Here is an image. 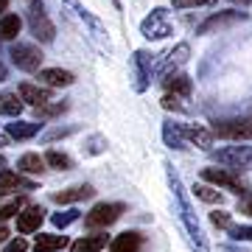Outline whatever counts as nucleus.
<instances>
[{"instance_id": "412c9836", "label": "nucleus", "mask_w": 252, "mask_h": 252, "mask_svg": "<svg viewBox=\"0 0 252 252\" xmlns=\"http://www.w3.org/2000/svg\"><path fill=\"white\" fill-rule=\"evenodd\" d=\"M162 140H165V146L174 149V152H185V149H188V143H185V137H182V132H180V124H177L174 118L162 121Z\"/></svg>"}, {"instance_id": "c03bdc74", "label": "nucleus", "mask_w": 252, "mask_h": 252, "mask_svg": "<svg viewBox=\"0 0 252 252\" xmlns=\"http://www.w3.org/2000/svg\"><path fill=\"white\" fill-rule=\"evenodd\" d=\"M233 3H241V6H250L252 0H233Z\"/></svg>"}, {"instance_id": "5701e85b", "label": "nucleus", "mask_w": 252, "mask_h": 252, "mask_svg": "<svg viewBox=\"0 0 252 252\" xmlns=\"http://www.w3.org/2000/svg\"><path fill=\"white\" fill-rule=\"evenodd\" d=\"M67 247V235H56V233H39L34 241V252H59Z\"/></svg>"}, {"instance_id": "e433bc0d", "label": "nucleus", "mask_w": 252, "mask_h": 252, "mask_svg": "<svg viewBox=\"0 0 252 252\" xmlns=\"http://www.w3.org/2000/svg\"><path fill=\"white\" fill-rule=\"evenodd\" d=\"M174 9H196V6H213L216 0H171Z\"/></svg>"}, {"instance_id": "cd10ccee", "label": "nucleus", "mask_w": 252, "mask_h": 252, "mask_svg": "<svg viewBox=\"0 0 252 252\" xmlns=\"http://www.w3.org/2000/svg\"><path fill=\"white\" fill-rule=\"evenodd\" d=\"M45 165H51V168H56V171H70V168H73V160H70V154L51 149V152L45 154Z\"/></svg>"}, {"instance_id": "ddd939ff", "label": "nucleus", "mask_w": 252, "mask_h": 252, "mask_svg": "<svg viewBox=\"0 0 252 252\" xmlns=\"http://www.w3.org/2000/svg\"><path fill=\"white\" fill-rule=\"evenodd\" d=\"M180 132H182V137H185L188 146H196L202 152H210V146H213V132H210L205 124H180Z\"/></svg>"}, {"instance_id": "423d86ee", "label": "nucleus", "mask_w": 252, "mask_h": 252, "mask_svg": "<svg viewBox=\"0 0 252 252\" xmlns=\"http://www.w3.org/2000/svg\"><path fill=\"white\" fill-rule=\"evenodd\" d=\"M202 180L210 182V185H216V188L233 190V193H238V196L250 193V182L241 180V174L230 171V168H205V171H202Z\"/></svg>"}, {"instance_id": "473e14b6", "label": "nucleus", "mask_w": 252, "mask_h": 252, "mask_svg": "<svg viewBox=\"0 0 252 252\" xmlns=\"http://www.w3.org/2000/svg\"><path fill=\"white\" fill-rule=\"evenodd\" d=\"M79 219V210H62V213H54V227H59V230H64V227H70L73 221Z\"/></svg>"}, {"instance_id": "79ce46f5", "label": "nucleus", "mask_w": 252, "mask_h": 252, "mask_svg": "<svg viewBox=\"0 0 252 252\" xmlns=\"http://www.w3.org/2000/svg\"><path fill=\"white\" fill-rule=\"evenodd\" d=\"M6 76H9V70H6V64L0 62V81H6Z\"/></svg>"}, {"instance_id": "58836bf2", "label": "nucleus", "mask_w": 252, "mask_h": 252, "mask_svg": "<svg viewBox=\"0 0 252 252\" xmlns=\"http://www.w3.org/2000/svg\"><path fill=\"white\" fill-rule=\"evenodd\" d=\"M26 250H28L26 238H14V241L6 244V250H3V252H26Z\"/></svg>"}, {"instance_id": "a878e982", "label": "nucleus", "mask_w": 252, "mask_h": 252, "mask_svg": "<svg viewBox=\"0 0 252 252\" xmlns=\"http://www.w3.org/2000/svg\"><path fill=\"white\" fill-rule=\"evenodd\" d=\"M17 168L23 174H42L45 171V157H39V154H23L17 160Z\"/></svg>"}, {"instance_id": "6ab92c4d", "label": "nucleus", "mask_w": 252, "mask_h": 252, "mask_svg": "<svg viewBox=\"0 0 252 252\" xmlns=\"http://www.w3.org/2000/svg\"><path fill=\"white\" fill-rule=\"evenodd\" d=\"M39 129H42V124H36V121H20V118H14V124H6V135L11 140H31V137L39 135Z\"/></svg>"}, {"instance_id": "f03ea898", "label": "nucleus", "mask_w": 252, "mask_h": 252, "mask_svg": "<svg viewBox=\"0 0 252 252\" xmlns=\"http://www.w3.org/2000/svg\"><path fill=\"white\" fill-rule=\"evenodd\" d=\"M165 177H168V188L174 193V207H177V216H180L185 233H188V241L193 247V252H207V241H205V233L199 227V219H196V210L190 207V199L185 193V185H182L180 174L174 171L171 162H165Z\"/></svg>"}, {"instance_id": "4468645a", "label": "nucleus", "mask_w": 252, "mask_h": 252, "mask_svg": "<svg viewBox=\"0 0 252 252\" xmlns=\"http://www.w3.org/2000/svg\"><path fill=\"white\" fill-rule=\"evenodd\" d=\"M34 188L36 182L26 180L20 171H9V168L0 171V196H9V193H17V190H34Z\"/></svg>"}, {"instance_id": "f257e3e1", "label": "nucleus", "mask_w": 252, "mask_h": 252, "mask_svg": "<svg viewBox=\"0 0 252 252\" xmlns=\"http://www.w3.org/2000/svg\"><path fill=\"white\" fill-rule=\"evenodd\" d=\"M62 11H64V17L79 28V34L84 36V39H87L98 54L112 56V42H109L107 26H104V23H101L90 9H84L79 0H62Z\"/></svg>"}, {"instance_id": "7ed1b4c3", "label": "nucleus", "mask_w": 252, "mask_h": 252, "mask_svg": "<svg viewBox=\"0 0 252 252\" xmlns=\"http://www.w3.org/2000/svg\"><path fill=\"white\" fill-rule=\"evenodd\" d=\"M210 132H213V137L244 143V140H252V118H219V121H213Z\"/></svg>"}, {"instance_id": "39448f33", "label": "nucleus", "mask_w": 252, "mask_h": 252, "mask_svg": "<svg viewBox=\"0 0 252 252\" xmlns=\"http://www.w3.org/2000/svg\"><path fill=\"white\" fill-rule=\"evenodd\" d=\"M213 160L227 165L230 171H252V146L235 143V146H224L213 152Z\"/></svg>"}, {"instance_id": "f8f14e48", "label": "nucleus", "mask_w": 252, "mask_h": 252, "mask_svg": "<svg viewBox=\"0 0 252 252\" xmlns=\"http://www.w3.org/2000/svg\"><path fill=\"white\" fill-rule=\"evenodd\" d=\"M188 56H190V45H188V42H180V45H174L168 54H162L160 64H154V76L162 81L165 76H171V73L180 70L182 64L188 62Z\"/></svg>"}, {"instance_id": "393cba45", "label": "nucleus", "mask_w": 252, "mask_h": 252, "mask_svg": "<svg viewBox=\"0 0 252 252\" xmlns=\"http://www.w3.org/2000/svg\"><path fill=\"white\" fill-rule=\"evenodd\" d=\"M107 247V235H84L79 241L73 244V252H101Z\"/></svg>"}, {"instance_id": "dca6fc26", "label": "nucleus", "mask_w": 252, "mask_h": 252, "mask_svg": "<svg viewBox=\"0 0 252 252\" xmlns=\"http://www.w3.org/2000/svg\"><path fill=\"white\" fill-rule=\"evenodd\" d=\"M143 233H137V230H126V233L115 235L112 241H109V252H140L143 250Z\"/></svg>"}, {"instance_id": "f704fd0d", "label": "nucleus", "mask_w": 252, "mask_h": 252, "mask_svg": "<svg viewBox=\"0 0 252 252\" xmlns=\"http://www.w3.org/2000/svg\"><path fill=\"white\" fill-rule=\"evenodd\" d=\"M73 132H76V126H56V129H51V132L42 135V140H45V143H54V140L67 137V135H73Z\"/></svg>"}, {"instance_id": "9d476101", "label": "nucleus", "mask_w": 252, "mask_h": 252, "mask_svg": "<svg viewBox=\"0 0 252 252\" xmlns=\"http://www.w3.org/2000/svg\"><path fill=\"white\" fill-rule=\"evenodd\" d=\"M140 34H143L146 39H152V42H157V39H165V36H171L168 11L162 9V6L152 9V11H149V17H143V23H140Z\"/></svg>"}, {"instance_id": "37998d69", "label": "nucleus", "mask_w": 252, "mask_h": 252, "mask_svg": "<svg viewBox=\"0 0 252 252\" xmlns=\"http://www.w3.org/2000/svg\"><path fill=\"white\" fill-rule=\"evenodd\" d=\"M6 6H9V0H0V17L6 14Z\"/></svg>"}, {"instance_id": "4c0bfd02", "label": "nucleus", "mask_w": 252, "mask_h": 252, "mask_svg": "<svg viewBox=\"0 0 252 252\" xmlns=\"http://www.w3.org/2000/svg\"><path fill=\"white\" fill-rule=\"evenodd\" d=\"M210 221H213V224L216 227H224V230H230V227H233V219H230V213H210Z\"/></svg>"}, {"instance_id": "aec40b11", "label": "nucleus", "mask_w": 252, "mask_h": 252, "mask_svg": "<svg viewBox=\"0 0 252 252\" xmlns=\"http://www.w3.org/2000/svg\"><path fill=\"white\" fill-rule=\"evenodd\" d=\"M39 81L45 87H70L76 76L70 70H62V67H45V70H39Z\"/></svg>"}, {"instance_id": "1a4fd4ad", "label": "nucleus", "mask_w": 252, "mask_h": 252, "mask_svg": "<svg viewBox=\"0 0 252 252\" xmlns=\"http://www.w3.org/2000/svg\"><path fill=\"white\" fill-rule=\"evenodd\" d=\"M11 56V62L17 64L20 70H26V73H36L39 67H42V51L34 45V42H14L9 51Z\"/></svg>"}, {"instance_id": "c85d7f7f", "label": "nucleus", "mask_w": 252, "mask_h": 252, "mask_svg": "<svg viewBox=\"0 0 252 252\" xmlns=\"http://www.w3.org/2000/svg\"><path fill=\"white\" fill-rule=\"evenodd\" d=\"M81 152H84V157L104 154V152H107V137H104V135H90L87 140H84V146H81Z\"/></svg>"}, {"instance_id": "2f4dec72", "label": "nucleus", "mask_w": 252, "mask_h": 252, "mask_svg": "<svg viewBox=\"0 0 252 252\" xmlns=\"http://www.w3.org/2000/svg\"><path fill=\"white\" fill-rule=\"evenodd\" d=\"M23 207H26V199H14V202H9V205H3V207H0V224H3V221H9L11 216H17Z\"/></svg>"}, {"instance_id": "a211bd4d", "label": "nucleus", "mask_w": 252, "mask_h": 252, "mask_svg": "<svg viewBox=\"0 0 252 252\" xmlns=\"http://www.w3.org/2000/svg\"><path fill=\"white\" fill-rule=\"evenodd\" d=\"M93 193H95V188H93V185H87V182H81V185H73V188L56 190V193H54V202H56V205H76V202L90 199Z\"/></svg>"}, {"instance_id": "c756f323", "label": "nucleus", "mask_w": 252, "mask_h": 252, "mask_svg": "<svg viewBox=\"0 0 252 252\" xmlns=\"http://www.w3.org/2000/svg\"><path fill=\"white\" fill-rule=\"evenodd\" d=\"M193 193H196L202 202H207V205H221V193H219L216 188H210L207 182H199V185H193Z\"/></svg>"}, {"instance_id": "2eb2a0df", "label": "nucleus", "mask_w": 252, "mask_h": 252, "mask_svg": "<svg viewBox=\"0 0 252 252\" xmlns=\"http://www.w3.org/2000/svg\"><path fill=\"white\" fill-rule=\"evenodd\" d=\"M42 221H45V210H42L39 205H28L17 213V233H23V235L36 233Z\"/></svg>"}, {"instance_id": "49530a36", "label": "nucleus", "mask_w": 252, "mask_h": 252, "mask_svg": "<svg viewBox=\"0 0 252 252\" xmlns=\"http://www.w3.org/2000/svg\"><path fill=\"white\" fill-rule=\"evenodd\" d=\"M28 3H34V0H28Z\"/></svg>"}, {"instance_id": "7c9ffc66", "label": "nucleus", "mask_w": 252, "mask_h": 252, "mask_svg": "<svg viewBox=\"0 0 252 252\" xmlns=\"http://www.w3.org/2000/svg\"><path fill=\"white\" fill-rule=\"evenodd\" d=\"M64 109H67V101H54V104H45V107H36V118H56L62 115Z\"/></svg>"}, {"instance_id": "72a5a7b5", "label": "nucleus", "mask_w": 252, "mask_h": 252, "mask_svg": "<svg viewBox=\"0 0 252 252\" xmlns=\"http://www.w3.org/2000/svg\"><path fill=\"white\" fill-rule=\"evenodd\" d=\"M182 101H185V98H182V95H174V93H165V95H162V101H160V104H162V107H165V109H174V112H185V109H188V107H185Z\"/></svg>"}, {"instance_id": "0eeeda50", "label": "nucleus", "mask_w": 252, "mask_h": 252, "mask_svg": "<svg viewBox=\"0 0 252 252\" xmlns=\"http://www.w3.org/2000/svg\"><path fill=\"white\" fill-rule=\"evenodd\" d=\"M28 28H31V34H34L39 42H54L56 39V26L48 20V14H45V9H42L39 0L28 3Z\"/></svg>"}, {"instance_id": "4be33fe9", "label": "nucleus", "mask_w": 252, "mask_h": 252, "mask_svg": "<svg viewBox=\"0 0 252 252\" xmlns=\"http://www.w3.org/2000/svg\"><path fill=\"white\" fill-rule=\"evenodd\" d=\"M162 87H165V93H174V95L188 98L190 90H193V81H190V76H185V73H171V76L162 79Z\"/></svg>"}, {"instance_id": "ea45409f", "label": "nucleus", "mask_w": 252, "mask_h": 252, "mask_svg": "<svg viewBox=\"0 0 252 252\" xmlns=\"http://www.w3.org/2000/svg\"><path fill=\"white\" fill-rule=\"evenodd\" d=\"M238 210H241V213H247V216H252V199H250V202H244Z\"/></svg>"}, {"instance_id": "a18cd8bd", "label": "nucleus", "mask_w": 252, "mask_h": 252, "mask_svg": "<svg viewBox=\"0 0 252 252\" xmlns=\"http://www.w3.org/2000/svg\"><path fill=\"white\" fill-rule=\"evenodd\" d=\"M3 165H6V160H3V154H0V168H3Z\"/></svg>"}, {"instance_id": "6e6552de", "label": "nucleus", "mask_w": 252, "mask_h": 252, "mask_svg": "<svg viewBox=\"0 0 252 252\" xmlns=\"http://www.w3.org/2000/svg\"><path fill=\"white\" fill-rule=\"evenodd\" d=\"M124 210H126V207L121 205V202H98V205L84 216V224L90 227V230L109 227V224H115L118 219L124 216Z\"/></svg>"}, {"instance_id": "b1692460", "label": "nucleus", "mask_w": 252, "mask_h": 252, "mask_svg": "<svg viewBox=\"0 0 252 252\" xmlns=\"http://www.w3.org/2000/svg\"><path fill=\"white\" fill-rule=\"evenodd\" d=\"M20 112H23V101H20L17 93H0V115L6 118H20Z\"/></svg>"}, {"instance_id": "9b49d317", "label": "nucleus", "mask_w": 252, "mask_h": 252, "mask_svg": "<svg viewBox=\"0 0 252 252\" xmlns=\"http://www.w3.org/2000/svg\"><path fill=\"white\" fill-rule=\"evenodd\" d=\"M244 20H250L247 11H238V9H230V11H219V14H210L205 23H199L196 34H219V31H224V28H233Z\"/></svg>"}, {"instance_id": "a19ab883", "label": "nucleus", "mask_w": 252, "mask_h": 252, "mask_svg": "<svg viewBox=\"0 0 252 252\" xmlns=\"http://www.w3.org/2000/svg\"><path fill=\"white\" fill-rule=\"evenodd\" d=\"M0 241H9V230H6L3 224H0Z\"/></svg>"}, {"instance_id": "bb28decb", "label": "nucleus", "mask_w": 252, "mask_h": 252, "mask_svg": "<svg viewBox=\"0 0 252 252\" xmlns=\"http://www.w3.org/2000/svg\"><path fill=\"white\" fill-rule=\"evenodd\" d=\"M23 28V20L17 14H3L0 17V39H14Z\"/></svg>"}, {"instance_id": "c9c22d12", "label": "nucleus", "mask_w": 252, "mask_h": 252, "mask_svg": "<svg viewBox=\"0 0 252 252\" xmlns=\"http://www.w3.org/2000/svg\"><path fill=\"white\" fill-rule=\"evenodd\" d=\"M230 235L235 241H252V227L250 224H233L230 227Z\"/></svg>"}, {"instance_id": "20e7f679", "label": "nucleus", "mask_w": 252, "mask_h": 252, "mask_svg": "<svg viewBox=\"0 0 252 252\" xmlns=\"http://www.w3.org/2000/svg\"><path fill=\"white\" fill-rule=\"evenodd\" d=\"M154 56H157V54L143 51V48L132 54V87H135V93H146L149 87H152L154 64H157Z\"/></svg>"}, {"instance_id": "f3484780", "label": "nucleus", "mask_w": 252, "mask_h": 252, "mask_svg": "<svg viewBox=\"0 0 252 252\" xmlns=\"http://www.w3.org/2000/svg\"><path fill=\"white\" fill-rule=\"evenodd\" d=\"M20 101L23 104H31V107H45V104H51L54 101V93L48 90V87H36V84H20L17 90Z\"/></svg>"}]
</instances>
